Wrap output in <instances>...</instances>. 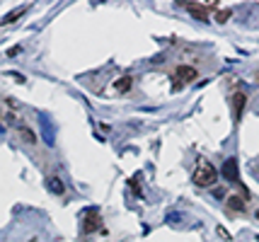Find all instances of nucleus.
Segmentation results:
<instances>
[{
    "label": "nucleus",
    "instance_id": "obj_1",
    "mask_svg": "<svg viewBox=\"0 0 259 242\" xmlns=\"http://www.w3.org/2000/svg\"><path fill=\"white\" fill-rule=\"evenodd\" d=\"M194 184L196 186H213L218 182V170H215L211 162L206 160V158H199L196 165H194V174H192Z\"/></svg>",
    "mask_w": 259,
    "mask_h": 242
},
{
    "label": "nucleus",
    "instance_id": "obj_2",
    "mask_svg": "<svg viewBox=\"0 0 259 242\" xmlns=\"http://www.w3.org/2000/svg\"><path fill=\"white\" fill-rule=\"evenodd\" d=\"M175 87H180V85H189L199 78V70L194 68V66H180V68L175 70Z\"/></svg>",
    "mask_w": 259,
    "mask_h": 242
},
{
    "label": "nucleus",
    "instance_id": "obj_3",
    "mask_svg": "<svg viewBox=\"0 0 259 242\" xmlns=\"http://www.w3.org/2000/svg\"><path fill=\"white\" fill-rule=\"evenodd\" d=\"M215 5H218V3H184L182 8L192 12L196 20H208V10L215 8Z\"/></svg>",
    "mask_w": 259,
    "mask_h": 242
},
{
    "label": "nucleus",
    "instance_id": "obj_4",
    "mask_svg": "<svg viewBox=\"0 0 259 242\" xmlns=\"http://www.w3.org/2000/svg\"><path fill=\"white\" fill-rule=\"evenodd\" d=\"M97 228H102V220H100L97 208H92V211H88V216L82 218V232L88 235V232H95Z\"/></svg>",
    "mask_w": 259,
    "mask_h": 242
},
{
    "label": "nucleus",
    "instance_id": "obj_5",
    "mask_svg": "<svg viewBox=\"0 0 259 242\" xmlns=\"http://www.w3.org/2000/svg\"><path fill=\"white\" fill-rule=\"evenodd\" d=\"M245 104H247V92L245 90H237L233 94V116H235V121H240V116L245 112Z\"/></svg>",
    "mask_w": 259,
    "mask_h": 242
},
{
    "label": "nucleus",
    "instance_id": "obj_6",
    "mask_svg": "<svg viewBox=\"0 0 259 242\" xmlns=\"http://www.w3.org/2000/svg\"><path fill=\"white\" fill-rule=\"evenodd\" d=\"M223 177H226V179H230V182H237V179H240L235 160H226V165H223Z\"/></svg>",
    "mask_w": 259,
    "mask_h": 242
},
{
    "label": "nucleus",
    "instance_id": "obj_7",
    "mask_svg": "<svg viewBox=\"0 0 259 242\" xmlns=\"http://www.w3.org/2000/svg\"><path fill=\"white\" fill-rule=\"evenodd\" d=\"M131 78H128V75H126V78H119V80L114 82V90H116V92H128V90H131Z\"/></svg>",
    "mask_w": 259,
    "mask_h": 242
},
{
    "label": "nucleus",
    "instance_id": "obj_8",
    "mask_svg": "<svg viewBox=\"0 0 259 242\" xmlns=\"http://www.w3.org/2000/svg\"><path fill=\"white\" fill-rule=\"evenodd\" d=\"M228 208H233V211H245V199L230 196V199H228Z\"/></svg>",
    "mask_w": 259,
    "mask_h": 242
},
{
    "label": "nucleus",
    "instance_id": "obj_9",
    "mask_svg": "<svg viewBox=\"0 0 259 242\" xmlns=\"http://www.w3.org/2000/svg\"><path fill=\"white\" fill-rule=\"evenodd\" d=\"M17 131H20L22 140H27V143H36V136H34V131H32L29 126H20Z\"/></svg>",
    "mask_w": 259,
    "mask_h": 242
},
{
    "label": "nucleus",
    "instance_id": "obj_10",
    "mask_svg": "<svg viewBox=\"0 0 259 242\" xmlns=\"http://www.w3.org/2000/svg\"><path fill=\"white\" fill-rule=\"evenodd\" d=\"M49 186H51V191H54V194H63V189H66L63 182L56 179V177H51V179H49Z\"/></svg>",
    "mask_w": 259,
    "mask_h": 242
},
{
    "label": "nucleus",
    "instance_id": "obj_11",
    "mask_svg": "<svg viewBox=\"0 0 259 242\" xmlns=\"http://www.w3.org/2000/svg\"><path fill=\"white\" fill-rule=\"evenodd\" d=\"M24 10H27V8H20V10L10 12V15H8V17H5V24H8V22H15V20H17V17H20V15H22Z\"/></svg>",
    "mask_w": 259,
    "mask_h": 242
},
{
    "label": "nucleus",
    "instance_id": "obj_12",
    "mask_svg": "<svg viewBox=\"0 0 259 242\" xmlns=\"http://www.w3.org/2000/svg\"><path fill=\"white\" fill-rule=\"evenodd\" d=\"M228 17H230V10H218L215 12V20H218V22H226Z\"/></svg>",
    "mask_w": 259,
    "mask_h": 242
},
{
    "label": "nucleus",
    "instance_id": "obj_13",
    "mask_svg": "<svg viewBox=\"0 0 259 242\" xmlns=\"http://www.w3.org/2000/svg\"><path fill=\"white\" fill-rule=\"evenodd\" d=\"M20 51H22V46H12V49H8V56H10V58L20 56Z\"/></svg>",
    "mask_w": 259,
    "mask_h": 242
},
{
    "label": "nucleus",
    "instance_id": "obj_14",
    "mask_svg": "<svg viewBox=\"0 0 259 242\" xmlns=\"http://www.w3.org/2000/svg\"><path fill=\"white\" fill-rule=\"evenodd\" d=\"M254 216H257V220H259V211H257V213H254Z\"/></svg>",
    "mask_w": 259,
    "mask_h": 242
},
{
    "label": "nucleus",
    "instance_id": "obj_15",
    "mask_svg": "<svg viewBox=\"0 0 259 242\" xmlns=\"http://www.w3.org/2000/svg\"><path fill=\"white\" fill-rule=\"evenodd\" d=\"M257 80H259V73H257Z\"/></svg>",
    "mask_w": 259,
    "mask_h": 242
}]
</instances>
